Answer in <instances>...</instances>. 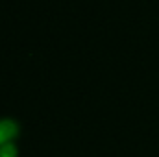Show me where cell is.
I'll list each match as a JSON object with an SVG mask.
<instances>
[{
	"label": "cell",
	"mask_w": 159,
	"mask_h": 157,
	"mask_svg": "<svg viewBox=\"0 0 159 157\" xmlns=\"http://www.w3.org/2000/svg\"><path fill=\"white\" fill-rule=\"evenodd\" d=\"M19 124L13 118H0V146L13 144V141L19 135Z\"/></svg>",
	"instance_id": "cell-1"
}]
</instances>
